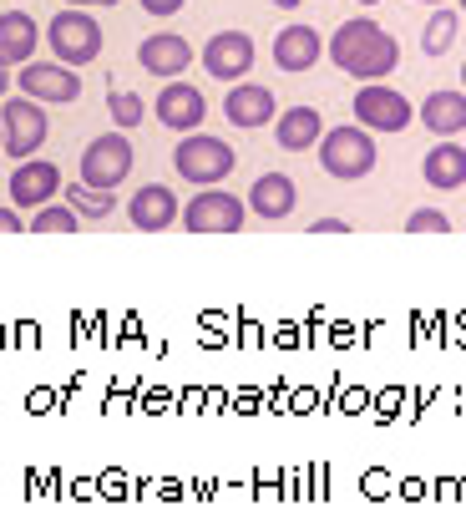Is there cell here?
I'll return each instance as SVG.
<instances>
[{
    "mask_svg": "<svg viewBox=\"0 0 466 512\" xmlns=\"http://www.w3.org/2000/svg\"><path fill=\"white\" fill-rule=\"evenodd\" d=\"M345 77L355 82H380V77H391L396 61H401V46L391 31H380L370 16H355V21H340L335 26V41L325 51Z\"/></svg>",
    "mask_w": 466,
    "mask_h": 512,
    "instance_id": "6da1fadb",
    "label": "cell"
},
{
    "mask_svg": "<svg viewBox=\"0 0 466 512\" xmlns=\"http://www.w3.org/2000/svg\"><path fill=\"white\" fill-rule=\"evenodd\" d=\"M173 163H178V178H188L198 188H213V183H223L233 168H239V158H233L228 142L223 137H208V132H183Z\"/></svg>",
    "mask_w": 466,
    "mask_h": 512,
    "instance_id": "7a4b0ae2",
    "label": "cell"
},
{
    "mask_svg": "<svg viewBox=\"0 0 466 512\" xmlns=\"http://www.w3.org/2000/svg\"><path fill=\"white\" fill-rule=\"evenodd\" d=\"M46 41H51V56H56L61 66H87V61L102 56V41H107V36H102V26H97L87 11L66 6V11L51 16Z\"/></svg>",
    "mask_w": 466,
    "mask_h": 512,
    "instance_id": "3957f363",
    "label": "cell"
},
{
    "mask_svg": "<svg viewBox=\"0 0 466 512\" xmlns=\"http://www.w3.org/2000/svg\"><path fill=\"white\" fill-rule=\"evenodd\" d=\"M375 163H380V158H375V142H370L365 127H335V132L320 137V168H325L330 178L355 183V178H365Z\"/></svg>",
    "mask_w": 466,
    "mask_h": 512,
    "instance_id": "277c9868",
    "label": "cell"
},
{
    "mask_svg": "<svg viewBox=\"0 0 466 512\" xmlns=\"http://www.w3.org/2000/svg\"><path fill=\"white\" fill-rule=\"evenodd\" d=\"M249 218V198H233L223 188H203L183 203V229L188 234H239Z\"/></svg>",
    "mask_w": 466,
    "mask_h": 512,
    "instance_id": "5b68a950",
    "label": "cell"
},
{
    "mask_svg": "<svg viewBox=\"0 0 466 512\" xmlns=\"http://www.w3.org/2000/svg\"><path fill=\"white\" fill-rule=\"evenodd\" d=\"M132 137L127 132H102L82 148V183L92 188H122L132 173Z\"/></svg>",
    "mask_w": 466,
    "mask_h": 512,
    "instance_id": "8992f818",
    "label": "cell"
},
{
    "mask_svg": "<svg viewBox=\"0 0 466 512\" xmlns=\"http://www.w3.org/2000/svg\"><path fill=\"white\" fill-rule=\"evenodd\" d=\"M0 122H6V153H11L16 163L36 158L41 142H46V132H51V122H46V112H41L36 97H6V107H0Z\"/></svg>",
    "mask_w": 466,
    "mask_h": 512,
    "instance_id": "52a82bcc",
    "label": "cell"
},
{
    "mask_svg": "<svg viewBox=\"0 0 466 512\" xmlns=\"http://www.w3.org/2000/svg\"><path fill=\"white\" fill-rule=\"evenodd\" d=\"M411 102L396 92V87H380V82H365L355 92V122L365 132H406L411 127Z\"/></svg>",
    "mask_w": 466,
    "mask_h": 512,
    "instance_id": "ba28073f",
    "label": "cell"
},
{
    "mask_svg": "<svg viewBox=\"0 0 466 512\" xmlns=\"http://www.w3.org/2000/svg\"><path fill=\"white\" fill-rule=\"evenodd\" d=\"M16 87H21V97H36V102H51V107H66V102L82 97L76 66H61V61H26Z\"/></svg>",
    "mask_w": 466,
    "mask_h": 512,
    "instance_id": "9c48e42d",
    "label": "cell"
},
{
    "mask_svg": "<svg viewBox=\"0 0 466 512\" xmlns=\"http://www.w3.org/2000/svg\"><path fill=\"white\" fill-rule=\"evenodd\" d=\"M203 66L213 82H244L254 71V36L244 31H218L208 46H203Z\"/></svg>",
    "mask_w": 466,
    "mask_h": 512,
    "instance_id": "30bf717a",
    "label": "cell"
},
{
    "mask_svg": "<svg viewBox=\"0 0 466 512\" xmlns=\"http://www.w3.org/2000/svg\"><path fill=\"white\" fill-rule=\"evenodd\" d=\"M127 218L142 234H163V229L183 224V198H173V188H163V183H142L127 203Z\"/></svg>",
    "mask_w": 466,
    "mask_h": 512,
    "instance_id": "8fae6325",
    "label": "cell"
},
{
    "mask_svg": "<svg viewBox=\"0 0 466 512\" xmlns=\"http://www.w3.org/2000/svg\"><path fill=\"white\" fill-rule=\"evenodd\" d=\"M61 193V173H56V163H46V158H26V163H16V173H11V203L16 208H46L51 198Z\"/></svg>",
    "mask_w": 466,
    "mask_h": 512,
    "instance_id": "7c38bea8",
    "label": "cell"
},
{
    "mask_svg": "<svg viewBox=\"0 0 466 512\" xmlns=\"http://www.w3.org/2000/svg\"><path fill=\"white\" fill-rule=\"evenodd\" d=\"M223 117H228L233 127L254 132V127H264V122L279 117V102H274V92L259 87V82H233L228 97H223Z\"/></svg>",
    "mask_w": 466,
    "mask_h": 512,
    "instance_id": "4fadbf2b",
    "label": "cell"
},
{
    "mask_svg": "<svg viewBox=\"0 0 466 512\" xmlns=\"http://www.w3.org/2000/svg\"><path fill=\"white\" fill-rule=\"evenodd\" d=\"M137 66L147 71V77H183V71L193 66V46L183 41V36H173V31H158V36H147L142 46H137Z\"/></svg>",
    "mask_w": 466,
    "mask_h": 512,
    "instance_id": "5bb4252c",
    "label": "cell"
},
{
    "mask_svg": "<svg viewBox=\"0 0 466 512\" xmlns=\"http://www.w3.org/2000/svg\"><path fill=\"white\" fill-rule=\"evenodd\" d=\"M203 117H208V102H203L198 87H188V82H168V87L158 92V122H163L168 132H198Z\"/></svg>",
    "mask_w": 466,
    "mask_h": 512,
    "instance_id": "9a60e30c",
    "label": "cell"
},
{
    "mask_svg": "<svg viewBox=\"0 0 466 512\" xmlns=\"http://www.w3.org/2000/svg\"><path fill=\"white\" fill-rule=\"evenodd\" d=\"M325 51H330V41H325L315 26H284V31L274 36V61H279V71H309Z\"/></svg>",
    "mask_w": 466,
    "mask_h": 512,
    "instance_id": "2e32d148",
    "label": "cell"
},
{
    "mask_svg": "<svg viewBox=\"0 0 466 512\" xmlns=\"http://www.w3.org/2000/svg\"><path fill=\"white\" fill-rule=\"evenodd\" d=\"M421 178H426V188H441V193L461 188L466 183V148L456 137H441L436 148L421 158Z\"/></svg>",
    "mask_w": 466,
    "mask_h": 512,
    "instance_id": "e0dca14e",
    "label": "cell"
},
{
    "mask_svg": "<svg viewBox=\"0 0 466 512\" xmlns=\"http://www.w3.org/2000/svg\"><path fill=\"white\" fill-rule=\"evenodd\" d=\"M294 203H299V188H294L289 173H264V178H254V188H249V208H254L259 218H269V224L289 218Z\"/></svg>",
    "mask_w": 466,
    "mask_h": 512,
    "instance_id": "ac0fdd59",
    "label": "cell"
},
{
    "mask_svg": "<svg viewBox=\"0 0 466 512\" xmlns=\"http://www.w3.org/2000/svg\"><path fill=\"white\" fill-rule=\"evenodd\" d=\"M274 137H279L284 153H304V148H320L325 122H320L315 107H289V112L274 117Z\"/></svg>",
    "mask_w": 466,
    "mask_h": 512,
    "instance_id": "d6986e66",
    "label": "cell"
},
{
    "mask_svg": "<svg viewBox=\"0 0 466 512\" xmlns=\"http://www.w3.org/2000/svg\"><path fill=\"white\" fill-rule=\"evenodd\" d=\"M41 46V26L26 16V11H6L0 16V61H11V66H26Z\"/></svg>",
    "mask_w": 466,
    "mask_h": 512,
    "instance_id": "ffe728a7",
    "label": "cell"
},
{
    "mask_svg": "<svg viewBox=\"0 0 466 512\" xmlns=\"http://www.w3.org/2000/svg\"><path fill=\"white\" fill-rule=\"evenodd\" d=\"M421 127H431L436 137H456L466 127V92H431L421 107H416Z\"/></svg>",
    "mask_w": 466,
    "mask_h": 512,
    "instance_id": "44dd1931",
    "label": "cell"
},
{
    "mask_svg": "<svg viewBox=\"0 0 466 512\" xmlns=\"http://www.w3.org/2000/svg\"><path fill=\"white\" fill-rule=\"evenodd\" d=\"M66 203L82 213V224H102V218H112V208H117L112 188H92V183H71L66 188Z\"/></svg>",
    "mask_w": 466,
    "mask_h": 512,
    "instance_id": "7402d4cb",
    "label": "cell"
},
{
    "mask_svg": "<svg viewBox=\"0 0 466 512\" xmlns=\"http://www.w3.org/2000/svg\"><path fill=\"white\" fill-rule=\"evenodd\" d=\"M31 229L36 234H76V229H82V213L66 208V203H46V208L31 213Z\"/></svg>",
    "mask_w": 466,
    "mask_h": 512,
    "instance_id": "603a6c76",
    "label": "cell"
},
{
    "mask_svg": "<svg viewBox=\"0 0 466 512\" xmlns=\"http://www.w3.org/2000/svg\"><path fill=\"white\" fill-rule=\"evenodd\" d=\"M451 41H456V11H436L426 21V31H421V51L426 56H446Z\"/></svg>",
    "mask_w": 466,
    "mask_h": 512,
    "instance_id": "cb8c5ba5",
    "label": "cell"
},
{
    "mask_svg": "<svg viewBox=\"0 0 466 512\" xmlns=\"http://www.w3.org/2000/svg\"><path fill=\"white\" fill-rule=\"evenodd\" d=\"M107 117L117 122V132H132V127L142 122V97H137V92L112 87V92H107Z\"/></svg>",
    "mask_w": 466,
    "mask_h": 512,
    "instance_id": "d4e9b609",
    "label": "cell"
},
{
    "mask_svg": "<svg viewBox=\"0 0 466 512\" xmlns=\"http://www.w3.org/2000/svg\"><path fill=\"white\" fill-rule=\"evenodd\" d=\"M406 229H411V234H446L451 218H446L441 208H416V213L406 218Z\"/></svg>",
    "mask_w": 466,
    "mask_h": 512,
    "instance_id": "484cf974",
    "label": "cell"
},
{
    "mask_svg": "<svg viewBox=\"0 0 466 512\" xmlns=\"http://www.w3.org/2000/svg\"><path fill=\"white\" fill-rule=\"evenodd\" d=\"M137 6L147 11V16H173V11H183L188 0H137Z\"/></svg>",
    "mask_w": 466,
    "mask_h": 512,
    "instance_id": "4316f807",
    "label": "cell"
},
{
    "mask_svg": "<svg viewBox=\"0 0 466 512\" xmlns=\"http://www.w3.org/2000/svg\"><path fill=\"white\" fill-rule=\"evenodd\" d=\"M26 224H21V213H16V203L11 208H0V234H21Z\"/></svg>",
    "mask_w": 466,
    "mask_h": 512,
    "instance_id": "83f0119b",
    "label": "cell"
},
{
    "mask_svg": "<svg viewBox=\"0 0 466 512\" xmlns=\"http://www.w3.org/2000/svg\"><path fill=\"white\" fill-rule=\"evenodd\" d=\"M315 234H350V224H345V218H320Z\"/></svg>",
    "mask_w": 466,
    "mask_h": 512,
    "instance_id": "f1b7e54d",
    "label": "cell"
},
{
    "mask_svg": "<svg viewBox=\"0 0 466 512\" xmlns=\"http://www.w3.org/2000/svg\"><path fill=\"white\" fill-rule=\"evenodd\" d=\"M11 97V61H0V102Z\"/></svg>",
    "mask_w": 466,
    "mask_h": 512,
    "instance_id": "f546056e",
    "label": "cell"
},
{
    "mask_svg": "<svg viewBox=\"0 0 466 512\" xmlns=\"http://www.w3.org/2000/svg\"><path fill=\"white\" fill-rule=\"evenodd\" d=\"M66 6H76V11H87V6H107V0H66Z\"/></svg>",
    "mask_w": 466,
    "mask_h": 512,
    "instance_id": "4dcf8cb0",
    "label": "cell"
},
{
    "mask_svg": "<svg viewBox=\"0 0 466 512\" xmlns=\"http://www.w3.org/2000/svg\"><path fill=\"white\" fill-rule=\"evenodd\" d=\"M269 6H279V11H294V6H299V0H269Z\"/></svg>",
    "mask_w": 466,
    "mask_h": 512,
    "instance_id": "1f68e13d",
    "label": "cell"
},
{
    "mask_svg": "<svg viewBox=\"0 0 466 512\" xmlns=\"http://www.w3.org/2000/svg\"><path fill=\"white\" fill-rule=\"evenodd\" d=\"M0 153H6V122H0Z\"/></svg>",
    "mask_w": 466,
    "mask_h": 512,
    "instance_id": "d6a6232c",
    "label": "cell"
},
{
    "mask_svg": "<svg viewBox=\"0 0 466 512\" xmlns=\"http://www.w3.org/2000/svg\"><path fill=\"white\" fill-rule=\"evenodd\" d=\"M461 87H466V61H461Z\"/></svg>",
    "mask_w": 466,
    "mask_h": 512,
    "instance_id": "836d02e7",
    "label": "cell"
},
{
    "mask_svg": "<svg viewBox=\"0 0 466 512\" xmlns=\"http://www.w3.org/2000/svg\"><path fill=\"white\" fill-rule=\"evenodd\" d=\"M355 6H375V0H355Z\"/></svg>",
    "mask_w": 466,
    "mask_h": 512,
    "instance_id": "e575fe53",
    "label": "cell"
},
{
    "mask_svg": "<svg viewBox=\"0 0 466 512\" xmlns=\"http://www.w3.org/2000/svg\"><path fill=\"white\" fill-rule=\"evenodd\" d=\"M421 6H441V0H421Z\"/></svg>",
    "mask_w": 466,
    "mask_h": 512,
    "instance_id": "d590c367",
    "label": "cell"
},
{
    "mask_svg": "<svg viewBox=\"0 0 466 512\" xmlns=\"http://www.w3.org/2000/svg\"><path fill=\"white\" fill-rule=\"evenodd\" d=\"M107 6H117V0H107Z\"/></svg>",
    "mask_w": 466,
    "mask_h": 512,
    "instance_id": "8d00e7d4",
    "label": "cell"
},
{
    "mask_svg": "<svg viewBox=\"0 0 466 512\" xmlns=\"http://www.w3.org/2000/svg\"><path fill=\"white\" fill-rule=\"evenodd\" d=\"M461 11H466V0H461Z\"/></svg>",
    "mask_w": 466,
    "mask_h": 512,
    "instance_id": "74e56055",
    "label": "cell"
}]
</instances>
